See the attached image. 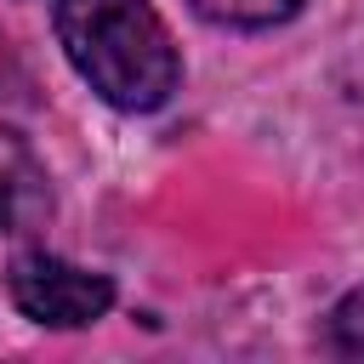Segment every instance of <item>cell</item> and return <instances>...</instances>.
Masks as SVG:
<instances>
[{"label":"cell","mask_w":364,"mask_h":364,"mask_svg":"<svg viewBox=\"0 0 364 364\" xmlns=\"http://www.w3.org/2000/svg\"><path fill=\"white\" fill-rule=\"evenodd\" d=\"M324 341H330V353H341V358H364V284L347 290V296L330 307Z\"/></svg>","instance_id":"5b68a950"},{"label":"cell","mask_w":364,"mask_h":364,"mask_svg":"<svg viewBox=\"0 0 364 364\" xmlns=\"http://www.w3.org/2000/svg\"><path fill=\"white\" fill-rule=\"evenodd\" d=\"M6 85H23V68H17V57H11V46H6V34H0V91Z\"/></svg>","instance_id":"8992f818"},{"label":"cell","mask_w":364,"mask_h":364,"mask_svg":"<svg viewBox=\"0 0 364 364\" xmlns=\"http://www.w3.org/2000/svg\"><path fill=\"white\" fill-rule=\"evenodd\" d=\"M11 301L34 318V324H51V330H80V324H97L108 307H114V284L91 267H74L63 256H46V250H28L11 262Z\"/></svg>","instance_id":"7a4b0ae2"},{"label":"cell","mask_w":364,"mask_h":364,"mask_svg":"<svg viewBox=\"0 0 364 364\" xmlns=\"http://www.w3.org/2000/svg\"><path fill=\"white\" fill-rule=\"evenodd\" d=\"M193 11L210 23H228V28H273V23L296 17L301 0H193Z\"/></svg>","instance_id":"277c9868"},{"label":"cell","mask_w":364,"mask_h":364,"mask_svg":"<svg viewBox=\"0 0 364 364\" xmlns=\"http://www.w3.org/2000/svg\"><path fill=\"white\" fill-rule=\"evenodd\" d=\"M46 210V171L17 131H0V233H23Z\"/></svg>","instance_id":"3957f363"},{"label":"cell","mask_w":364,"mask_h":364,"mask_svg":"<svg viewBox=\"0 0 364 364\" xmlns=\"http://www.w3.org/2000/svg\"><path fill=\"white\" fill-rule=\"evenodd\" d=\"M57 40L74 74L125 114L159 108L182 80L176 40L148 0H57Z\"/></svg>","instance_id":"6da1fadb"}]
</instances>
